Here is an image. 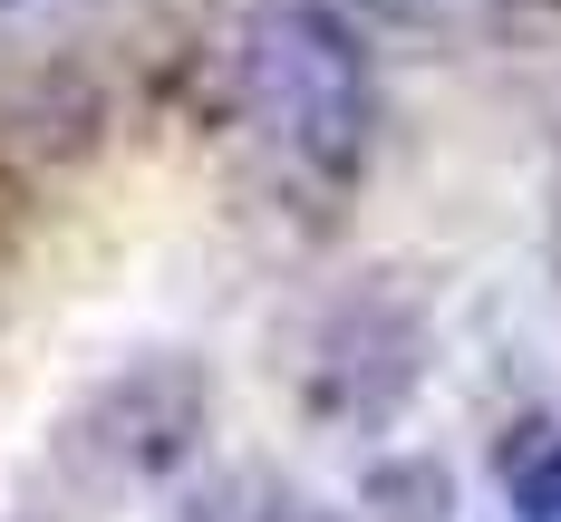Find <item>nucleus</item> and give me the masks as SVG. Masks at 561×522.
<instances>
[{
	"label": "nucleus",
	"instance_id": "obj_1",
	"mask_svg": "<svg viewBox=\"0 0 561 522\" xmlns=\"http://www.w3.org/2000/svg\"><path fill=\"white\" fill-rule=\"evenodd\" d=\"M242 107L300 174H358L368 155V58L348 39V20H330L320 0H280L242 30Z\"/></svg>",
	"mask_w": 561,
	"mask_h": 522
},
{
	"label": "nucleus",
	"instance_id": "obj_2",
	"mask_svg": "<svg viewBox=\"0 0 561 522\" xmlns=\"http://www.w3.org/2000/svg\"><path fill=\"white\" fill-rule=\"evenodd\" d=\"M504 522H561V445H533L504 484Z\"/></svg>",
	"mask_w": 561,
	"mask_h": 522
},
{
	"label": "nucleus",
	"instance_id": "obj_3",
	"mask_svg": "<svg viewBox=\"0 0 561 522\" xmlns=\"http://www.w3.org/2000/svg\"><path fill=\"white\" fill-rule=\"evenodd\" d=\"M0 10H20V0H0Z\"/></svg>",
	"mask_w": 561,
	"mask_h": 522
}]
</instances>
